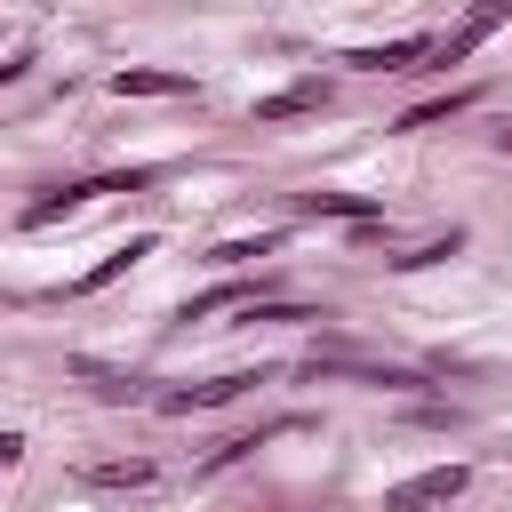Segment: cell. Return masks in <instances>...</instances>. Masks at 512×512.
Listing matches in <instances>:
<instances>
[{
    "label": "cell",
    "mask_w": 512,
    "mask_h": 512,
    "mask_svg": "<svg viewBox=\"0 0 512 512\" xmlns=\"http://www.w3.org/2000/svg\"><path fill=\"white\" fill-rule=\"evenodd\" d=\"M136 184H152V168H128V176H88V184H64V192L32 200V208H24V224H56V216H72V208H88V200H104V192H136Z\"/></svg>",
    "instance_id": "obj_1"
},
{
    "label": "cell",
    "mask_w": 512,
    "mask_h": 512,
    "mask_svg": "<svg viewBox=\"0 0 512 512\" xmlns=\"http://www.w3.org/2000/svg\"><path fill=\"white\" fill-rule=\"evenodd\" d=\"M464 464H432V472H416V480H400L392 496H384V512H432V504H448V496H464Z\"/></svg>",
    "instance_id": "obj_2"
},
{
    "label": "cell",
    "mask_w": 512,
    "mask_h": 512,
    "mask_svg": "<svg viewBox=\"0 0 512 512\" xmlns=\"http://www.w3.org/2000/svg\"><path fill=\"white\" fill-rule=\"evenodd\" d=\"M504 16H512V0H472V16H464L448 40H432V64H440V72H448V64H464V56H472V48H480Z\"/></svg>",
    "instance_id": "obj_3"
},
{
    "label": "cell",
    "mask_w": 512,
    "mask_h": 512,
    "mask_svg": "<svg viewBox=\"0 0 512 512\" xmlns=\"http://www.w3.org/2000/svg\"><path fill=\"white\" fill-rule=\"evenodd\" d=\"M320 104H328V80H288V88L256 96L248 120H256V128H280V120H304V112H320Z\"/></svg>",
    "instance_id": "obj_4"
},
{
    "label": "cell",
    "mask_w": 512,
    "mask_h": 512,
    "mask_svg": "<svg viewBox=\"0 0 512 512\" xmlns=\"http://www.w3.org/2000/svg\"><path fill=\"white\" fill-rule=\"evenodd\" d=\"M72 480L80 488H152L160 464L152 456H88V464H72Z\"/></svg>",
    "instance_id": "obj_5"
},
{
    "label": "cell",
    "mask_w": 512,
    "mask_h": 512,
    "mask_svg": "<svg viewBox=\"0 0 512 512\" xmlns=\"http://www.w3.org/2000/svg\"><path fill=\"white\" fill-rule=\"evenodd\" d=\"M256 384V368H232V376H208V384H184V392H160L168 416H192V408H216V400H240Z\"/></svg>",
    "instance_id": "obj_6"
},
{
    "label": "cell",
    "mask_w": 512,
    "mask_h": 512,
    "mask_svg": "<svg viewBox=\"0 0 512 512\" xmlns=\"http://www.w3.org/2000/svg\"><path fill=\"white\" fill-rule=\"evenodd\" d=\"M344 64H360V72H416V64H432V40L408 32V40H384V48H352Z\"/></svg>",
    "instance_id": "obj_7"
},
{
    "label": "cell",
    "mask_w": 512,
    "mask_h": 512,
    "mask_svg": "<svg viewBox=\"0 0 512 512\" xmlns=\"http://www.w3.org/2000/svg\"><path fill=\"white\" fill-rule=\"evenodd\" d=\"M296 208H304V216H344V224H376V200H368V192H304Z\"/></svg>",
    "instance_id": "obj_8"
},
{
    "label": "cell",
    "mask_w": 512,
    "mask_h": 512,
    "mask_svg": "<svg viewBox=\"0 0 512 512\" xmlns=\"http://www.w3.org/2000/svg\"><path fill=\"white\" fill-rule=\"evenodd\" d=\"M152 248H160V240H152V232H144V240H128V248H112V256H104V264H88V272H80V280H72V296H88V288H104V280H120V272H128V264H144V256H152Z\"/></svg>",
    "instance_id": "obj_9"
},
{
    "label": "cell",
    "mask_w": 512,
    "mask_h": 512,
    "mask_svg": "<svg viewBox=\"0 0 512 512\" xmlns=\"http://www.w3.org/2000/svg\"><path fill=\"white\" fill-rule=\"evenodd\" d=\"M256 304H264V288H256V280H232V288L192 296V304H184V320H208V312H256Z\"/></svg>",
    "instance_id": "obj_10"
},
{
    "label": "cell",
    "mask_w": 512,
    "mask_h": 512,
    "mask_svg": "<svg viewBox=\"0 0 512 512\" xmlns=\"http://www.w3.org/2000/svg\"><path fill=\"white\" fill-rule=\"evenodd\" d=\"M112 96H192V72H112Z\"/></svg>",
    "instance_id": "obj_11"
},
{
    "label": "cell",
    "mask_w": 512,
    "mask_h": 512,
    "mask_svg": "<svg viewBox=\"0 0 512 512\" xmlns=\"http://www.w3.org/2000/svg\"><path fill=\"white\" fill-rule=\"evenodd\" d=\"M472 96H480V88H448V96H432V104H416V112H400V128H440V120H456V112H472Z\"/></svg>",
    "instance_id": "obj_12"
},
{
    "label": "cell",
    "mask_w": 512,
    "mask_h": 512,
    "mask_svg": "<svg viewBox=\"0 0 512 512\" xmlns=\"http://www.w3.org/2000/svg\"><path fill=\"white\" fill-rule=\"evenodd\" d=\"M448 248H456V232H440V240H424V248H400V256H384V264H392V272H416V264H440Z\"/></svg>",
    "instance_id": "obj_13"
}]
</instances>
